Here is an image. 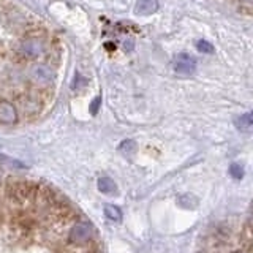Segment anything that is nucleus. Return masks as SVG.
<instances>
[{"mask_svg": "<svg viewBox=\"0 0 253 253\" xmlns=\"http://www.w3.org/2000/svg\"><path fill=\"white\" fill-rule=\"evenodd\" d=\"M18 119V111L10 101H0V122L13 124Z\"/></svg>", "mask_w": 253, "mask_h": 253, "instance_id": "nucleus-4", "label": "nucleus"}, {"mask_svg": "<svg viewBox=\"0 0 253 253\" xmlns=\"http://www.w3.org/2000/svg\"><path fill=\"white\" fill-rule=\"evenodd\" d=\"M229 174H231V177H234L236 180H239L242 177V168L239 165H231V168H229Z\"/></svg>", "mask_w": 253, "mask_h": 253, "instance_id": "nucleus-12", "label": "nucleus"}, {"mask_svg": "<svg viewBox=\"0 0 253 253\" xmlns=\"http://www.w3.org/2000/svg\"><path fill=\"white\" fill-rule=\"evenodd\" d=\"M98 190L105 195H116L117 185L111 177H100L98 179Z\"/></svg>", "mask_w": 253, "mask_h": 253, "instance_id": "nucleus-7", "label": "nucleus"}, {"mask_svg": "<svg viewBox=\"0 0 253 253\" xmlns=\"http://www.w3.org/2000/svg\"><path fill=\"white\" fill-rule=\"evenodd\" d=\"M241 3H244V5H247V6H252L253 8V0H239Z\"/></svg>", "mask_w": 253, "mask_h": 253, "instance_id": "nucleus-14", "label": "nucleus"}, {"mask_svg": "<svg viewBox=\"0 0 253 253\" xmlns=\"http://www.w3.org/2000/svg\"><path fill=\"white\" fill-rule=\"evenodd\" d=\"M237 125H239L241 128H250V126H253V111L244 114L239 121H237Z\"/></svg>", "mask_w": 253, "mask_h": 253, "instance_id": "nucleus-9", "label": "nucleus"}, {"mask_svg": "<svg viewBox=\"0 0 253 253\" xmlns=\"http://www.w3.org/2000/svg\"><path fill=\"white\" fill-rule=\"evenodd\" d=\"M103 212H105L106 218L113 220V221H121L122 220V211L114 204H106L105 209H103Z\"/></svg>", "mask_w": 253, "mask_h": 253, "instance_id": "nucleus-8", "label": "nucleus"}, {"mask_svg": "<svg viewBox=\"0 0 253 253\" xmlns=\"http://www.w3.org/2000/svg\"><path fill=\"white\" fill-rule=\"evenodd\" d=\"M85 84H87L85 79H84L81 75H76L73 84H71V89H73V90H81V89H84V85H85Z\"/></svg>", "mask_w": 253, "mask_h": 253, "instance_id": "nucleus-11", "label": "nucleus"}, {"mask_svg": "<svg viewBox=\"0 0 253 253\" xmlns=\"http://www.w3.org/2000/svg\"><path fill=\"white\" fill-rule=\"evenodd\" d=\"M174 70H176L179 75H192L196 70L195 57H192V55L185 52L179 54L177 57L174 59Z\"/></svg>", "mask_w": 253, "mask_h": 253, "instance_id": "nucleus-2", "label": "nucleus"}, {"mask_svg": "<svg viewBox=\"0 0 253 253\" xmlns=\"http://www.w3.org/2000/svg\"><path fill=\"white\" fill-rule=\"evenodd\" d=\"M92 237V228L87 223H76L71 228L70 233V242L75 245H84L90 241Z\"/></svg>", "mask_w": 253, "mask_h": 253, "instance_id": "nucleus-1", "label": "nucleus"}, {"mask_svg": "<svg viewBox=\"0 0 253 253\" xmlns=\"http://www.w3.org/2000/svg\"><path fill=\"white\" fill-rule=\"evenodd\" d=\"M134 10L138 14H152L158 10V2L157 0H139Z\"/></svg>", "mask_w": 253, "mask_h": 253, "instance_id": "nucleus-6", "label": "nucleus"}, {"mask_svg": "<svg viewBox=\"0 0 253 253\" xmlns=\"http://www.w3.org/2000/svg\"><path fill=\"white\" fill-rule=\"evenodd\" d=\"M32 76L40 84H47L54 79V71L46 65H37L32 70Z\"/></svg>", "mask_w": 253, "mask_h": 253, "instance_id": "nucleus-5", "label": "nucleus"}, {"mask_svg": "<svg viewBox=\"0 0 253 253\" xmlns=\"http://www.w3.org/2000/svg\"><path fill=\"white\" fill-rule=\"evenodd\" d=\"M44 46L40 40L35 38H29V40H24V42L19 44V52L27 59H35L38 57L40 54L43 52Z\"/></svg>", "mask_w": 253, "mask_h": 253, "instance_id": "nucleus-3", "label": "nucleus"}, {"mask_svg": "<svg viewBox=\"0 0 253 253\" xmlns=\"http://www.w3.org/2000/svg\"><path fill=\"white\" fill-rule=\"evenodd\" d=\"M196 47H198V51L206 52V54L213 52V46L209 42H206V40H200V42L196 43Z\"/></svg>", "mask_w": 253, "mask_h": 253, "instance_id": "nucleus-10", "label": "nucleus"}, {"mask_svg": "<svg viewBox=\"0 0 253 253\" xmlns=\"http://www.w3.org/2000/svg\"><path fill=\"white\" fill-rule=\"evenodd\" d=\"M100 101H101V98L98 97V98H95L93 101H92V106H90V114H95L98 111V108H100Z\"/></svg>", "mask_w": 253, "mask_h": 253, "instance_id": "nucleus-13", "label": "nucleus"}]
</instances>
